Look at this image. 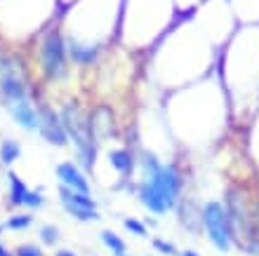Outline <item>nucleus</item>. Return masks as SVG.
<instances>
[{
  "label": "nucleus",
  "mask_w": 259,
  "mask_h": 256,
  "mask_svg": "<svg viewBox=\"0 0 259 256\" xmlns=\"http://www.w3.org/2000/svg\"><path fill=\"white\" fill-rule=\"evenodd\" d=\"M144 179L139 183V200L153 214L175 209L182 193V174L175 165H160L153 155H144Z\"/></svg>",
  "instance_id": "f257e3e1"
},
{
  "label": "nucleus",
  "mask_w": 259,
  "mask_h": 256,
  "mask_svg": "<svg viewBox=\"0 0 259 256\" xmlns=\"http://www.w3.org/2000/svg\"><path fill=\"white\" fill-rule=\"evenodd\" d=\"M200 223H203L207 240L212 242L214 249L229 251L233 247V221L229 209L222 202H217V200L205 202L200 209Z\"/></svg>",
  "instance_id": "f03ea898"
},
{
  "label": "nucleus",
  "mask_w": 259,
  "mask_h": 256,
  "mask_svg": "<svg viewBox=\"0 0 259 256\" xmlns=\"http://www.w3.org/2000/svg\"><path fill=\"white\" fill-rule=\"evenodd\" d=\"M62 122L64 129H66V136H71L78 148V155H80V162L85 167H92L95 162V141H92V122L85 118L78 106H71L68 104L62 113Z\"/></svg>",
  "instance_id": "7ed1b4c3"
},
{
  "label": "nucleus",
  "mask_w": 259,
  "mask_h": 256,
  "mask_svg": "<svg viewBox=\"0 0 259 256\" xmlns=\"http://www.w3.org/2000/svg\"><path fill=\"white\" fill-rule=\"evenodd\" d=\"M40 59H42V71L50 80H59L66 73V47L64 40L59 38V33H50L42 42L40 49Z\"/></svg>",
  "instance_id": "20e7f679"
},
{
  "label": "nucleus",
  "mask_w": 259,
  "mask_h": 256,
  "mask_svg": "<svg viewBox=\"0 0 259 256\" xmlns=\"http://www.w3.org/2000/svg\"><path fill=\"white\" fill-rule=\"evenodd\" d=\"M59 200H62L64 209H66L71 216L80 219V221H95L99 219V209H97V202L90 197V193H75V190L62 188L59 190Z\"/></svg>",
  "instance_id": "39448f33"
},
{
  "label": "nucleus",
  "mask_w": 259,
  "mask_h": 256,
  "mask_svg": "<svg viewBox=\"0 0 259 256\" xmlns=\"http://www.w3.org/2000/svg\"><path fill=\"white\" fill-rule=\"evenodd\" d=\"M38 118H40V125H38V132H40L42 136H45V141L52 143V146H66V129H64V122L62 118L52 111V108H40V113H38Z\"/></svg>",
  "instance_id": "423d86ee"
},
{
  "label": "nucleus",
  "mask_w": 259,
  "mask_h": 256,
  "mask_svg": "<svg viewBox=\"0 0 259 256\" xmlns=\"http://www.w3.org/2000/svg\"><path fill=\"white\" fill-rule=\"evenodd\" d=\"M57 176H59V181H62V188L75 190V193H90L88 179H85V174L75 167L73 162L59 165V167H57Z\"/></svg>",
  "instance_id": "0eeeda50"
},
{
  "label": "nucleus",
  "mask_w": 259,
  "mask_h": 256,
  "mask_svg": "<svg viewBox=\"0 0 259 256\" xmlns=\"http://www.w3.org/2000/svg\"><path fill=\"white\" fill-rule=\"evenodd\" d=\"M12 106V115L14 120L19 122L24 129H28V132H33V129H38V125H40V118H38V111H35L31 104L26 101V99H19V101H12L10 104Z\"/></svg>",
  "instance_id": "6e6552de"
},
{
  "label": "nucleus",
  "mask_w": 259,
  "mask_h": 256,
  "mask_svg": "<svg viewBox=\"0 0 259 256\" xmlns=\"http://www.w3.org/2000/svg\"><path fill=\"white\" fill-rule=\"evenodd\" d=\"M109 162L118 174H127L130 169H132V155H130L127 150H111Z\"/></svg>",
  "instance_id": "1a4fd4ad"
},
{
  "label": "nucleus",
  "mask_w": 259,
  "mask_h": 256,
  "mask_svg": "<svg viewBox=\"0 0 259 256\" xmlns=\"http://www.w3.org/2000/svg\"><path fill=\"white\" fill-rule=\"evenodd\" d=\"M10 197H12V204H26V197L31 190L24 186V181H21L17 174H10Z\"/></svg>",
  "instance_id": "9d476101"
},
{
  "label": "nucleus",
  "mask_w": 259,
  "mask_h": 256,
  "mask_svg": "<svg viewBox=\"0 0 259 256\" xmlns=\"http://www.w3.org/2000/svg\"><path fill=\"white\" fill-rule=\"evenodd\" d=\"M102 240H104V244L111 249V254H113V256H123L125 254V242L120 240V235H116V233H113V230H104Z\"/></svg>",
  "instance_id": "9b49d317"
},
{
  "label": "nucleus",
  "mask_w": 259,
  "mask_h": 256,
  "mask_svg": "<svg viewBox=\"0 0 259 256\" xmlns=\"http://www.w3.org/2000/svg\"><path fill=\"white\" fill-rule=\"evenodd\" d=\"M97 49L92 47V45H78V42H73L71 45V57H73V61H78V64H88V61L95 59Z\"/></svg>",
  "instance_id": "f8f14e48"
},
{
  "label": "nucleus",
  "mask_w": 259,
  "mask_h": 256,
  "mask_svg": "<svg viewBox=\"0 0 259 256\" xmlns=\"http://www.w3.org/2000/svg\"><path fill=\"white\" fill-rule=\"evenodd\" d=\"M21 148L19 143L12 141V139H7V141H3V146H0V160L5 162V165H12L17 158H19Z\"/></svg>",
  "instance_id": "ddd939ff"
},
{
  "label": "nucleus",
  "mask_w": 259,
  "mask_h": 256,
  "mask_svg": "<svg viewBox=\"0 0 259 256\" xmlns=\"http://www.w3.org/2000/svg\"><path fill=\"white\" fill-rule=\"evenodd\" d=\"M26 226H31V216L28 214H14L7 219V228L10 230H21V228H26Z\"/></svg>",
  "instance_id": "4468645a"
},
{
  "label": "nucleus",
  "mask_w": 259,
  "mask_h": 256,
  "mask_svg": "<svg viewBox=\"0 0 259 256\" xmlns=\"http://www.w3.org/2000/svg\"><path fill=\"white\" fill-rule=\"evenodd\" d=\"M40 237H42V242H45V244H55L59 235H57V228H55V226H45V228L40 230Z\"/></svg>",
  "instance_id": "2eb2a0df"
},
{
  "label": "nucleus",
  "mask_w": 259,
  "mask_h": 256,
  "mask_svg": "<svg viewBox=\"0 0 259 256\" xmlns=\"http://www.w3.org/2000/svg\"><path fill=\"white\" fill-rule=\"evenodd\" d=\"M125 228L132 230L135 235H144V233H146V228H144L139 221H135V219H125Z\"/></svg>",
  "instance_id": "dca6fc26"
},
{
  "label": "nucleus",
  "mask_w": 259,
  "mask_h": 256,
  "mask_svg": "<svg viewBox=\"0 0 259 256\" xmlns=\"http://www.w3.org/2000/svg\"><path fill=\"white\" fill-rule=\"evenodd\" d=\"M17 256H40V249H38V247L26 244V247H21V249L17 251Z\"/></svg>",
  "instance_id": "f3484780"
},
{
  "label": "nucleus",
  "mask_w": 259,
  "mask_h": 256,
  "mask_svg": "<svg viewBox=\"0 0 259 256\" xmlns=\"http://www.w3.org/2000/svg\"><path fill=\"white\" fill-rule=\"evenodd\" d=\"M156 247H158L160 251H165V254H172V251H175V247H172L170 242H163V240H158Z\"/></svg>",
  "instance_id": "a211bd4d"
},
{
  "label": "nucleus",
  "mask_w": 259,
  "mask_h": 256,
  "mask_svg": "<svg viewBox=\"0 0 259 256\" xmlns=\"http://www.w3.org/2000/svg\"><path fill=\"white\" fill-rule=\"evenodd\" d=\"M57 256H75V254H71V251H59Z\"/></svg>",
  "instance_id": "6ab92c4d"
},
{
  "label": "nucleus",
  "mask_w": 259,
  "mask_h": 256,
  "mask_svg": "<svg viewBox=\"0 0 259 256\" xmlns=\"http://www.w3.org/2000/svg\"><path fill=\"white\" fill-rule=\"evenodd\" d=\"M182 256H198V254H196V251H184Z\"/></svg>",
  "instance_id": "aec40b11"
},
{
  "label": "nucleus",
  "mask_w": 259,
  "mask_h": 256,
  "mask_svg": "<svg viewBox=\"0 0 259 256\" xmlns=\"http://www.w3.org/2000/svg\"><path fill=\"white\" fill-rule=\"evenodd\" d=\"M0 256H10V254H7V251L3 249V247H0Z\"/></svg>",
  "instance_id": "412c9836"
}]
</instances>
